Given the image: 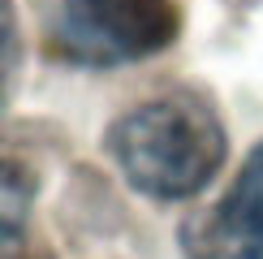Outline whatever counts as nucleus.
I'll use <instances>...</instances> for the list:
<instances>
[{"instance_id": "1", "label": "nucleus", "mask_w": 263, "mask_h": 259, "mask_svg": "<svg viewBox=\"0 0 263 259\" xmlns=\"http://www.w3.org/2000/svg\"><path fill=\"white\" fill-rule=\"evenodd\" d=\"M112 156L142 194L190 199L224 164V130L199 100H151L117 121Z\"/></svg>"}, {"instance_id": "2", "label": "nucleus", "mask_w": 263, "mask_h": 259, "mask_svg": "<svg viewBox=\"0 0 263 259\" xmlns=\"http://www.w3.org/2000/svg\"><path fill=\"white\" fill-rule=\"evenodd\" d=\"M177 35L173 0H52V43L82 65L142 61Z\"/></svg>"}, {"instance_id": "3", "label": "nucleus", "mask_w": 263, "mask_h": 259, "mask_svg": "<svg viewBox=\"0 0 263 259\" xmlns=\"http://www.w3.org/2000/svg\"><path fill=\"white\" fill-rule=\"evenodd\" d=\"M255 225H263V143L250 151L233 194H229L224 208H220V233L224 237H233L242 229H255Z\"/></svg>"}, {"instance_id": "4", "label": "nucleus", "mask_w": 263, "mask_h": 259, "mask_svg": "<svg viewBox=\"0 0 263 259\" xmlns=\"http://www.w3.org/2000/svg\"><path fill=\"white\" fill-rule=\"evenodd\" d=\"M30 203H35V181H30V173L9 164V160H0V255L22 237Z\"/></svg>"}, {"instance_id": "5", "label": "nucleus", "mask_w": 263, "mask_h": 259, "mask_svg": "<svg viewBox=\"0 0 263 259\" xmlns=\"http://www.w3.org/2000/svg\"><path fill=\"white\" fill-rule=\"evenodd\" d=\"M13 65H17V22L9 0H0V82L13 73Z\"/></svg>"}, {"instance_id": "6", "label": "nucleus", "mask_w": 263, "mask_h": 259, "mask_svg": "<svg viewBox=\"0 0 263 259\" xmlns=\"http://www.w3.org/2000/svg\"><path fill=\"white\" fill-rule=\"evenodd\" d=\"M229 246H233V259H263V225L233 233V237H229Z\"/></svg>"}]
</instances>
